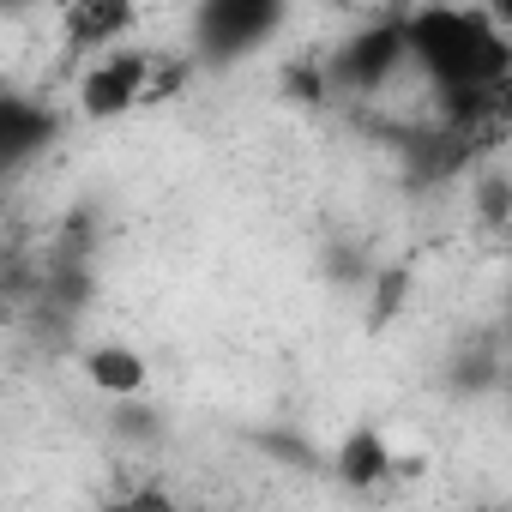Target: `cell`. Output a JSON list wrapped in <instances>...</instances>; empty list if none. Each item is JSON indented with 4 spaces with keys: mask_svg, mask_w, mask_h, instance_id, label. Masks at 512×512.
Segmentation results:
<instances>
[{
    "mask_svg": "<svg viewBox=\"0 0 512 512\" xmlns=\"http://www.w3.org/2000/svg\"><path fill=\"white\" fill-rule=\"evenodd\" d=\"M404 61V31H398V19L392 25H374V31H362L350 49H344V79L356 85V91H374V85H386V73Z\"/></svg>",
    "mask_w": 512,
    "mask_h": 512,
    "instance_id": "obj_5",
    "label": "cell"
},
{
    "mask_svg": "<svg viewBox=\"0 0 512 512\" xmlns=\"http://www.w3.org/2000/svg\"><path fill=\"white\" fill-rule=\"evenodd\" d=\"M109 512H181V506H175V500H169L163 488H151V482H145V488H133L127 500H115Z\"/></svg>",
    "mask_w": 512,
    "mask_h": 512,
    "instance_id": "obj_9",
    "label": "cell"
},
{
    "mask_svg": "<svg viewBox=\"0 0 512 512\" xmlns=\"http://www.w3.org/2000/svg\"><path fill=\"white\" fill-rule=\"evenodd\" d=\"M133 31V7H121V0H79V7L67 13V43L73 49H121V37Z\"/></svg>",
    "mask_w": 512,
    "mask_h": 512,
    "instance_id": "obj_6",
    "label": "cell"
},
{
    "mask_svg": "<svg viewBox=\"0 0 512 512\" xmlns=\"http://www.w3.org/2000/svg\"><path fill=\"white\" fill-rule=\"evenodd\" d=\"M392 476V446L380 428H356L344 446H338V482L344 488H374Z\"/></svg>",
    "mask_w": 512,
    "mask_h": 512,
    "instance_id": "obj_8",
    "label": "cell"
},
{
    "mask_svg": "<svg viewBox=\"0 0 512 512\" xmlns=\"http://www.w3.org/2000/svg\"><path fill=\"white\" fill-rule=\"evenodd\" d=\"M404 31V61H416L446 97L458 121H476L482 109L500 103L506 73H512V49L494 25V13L482 7H416L398 19Z\"/></svg>",
    "mask_w": 512,
    "mask_h": 512,
    "instance_id": "obj_1",
    "label": "cell"
},
{
    "mask_svg": "<svg viewBox=\"0 0 512 512\" xmlns=\"http://www.w3.org/2000/svg\"><path fill=\"white\" fill-rule=\"evenodd\" d=\"M266 31H278V7L272 0H211L199 13V43L217 55H241L253 49Z\"/></svg>",
    "mask_w": 512,
    "mask_h": 512,
    "instance_id": "obj_3",
    "label": "cell"
},
{
    "mask_svg": "<svg viewBox=\"0 0 512 512\" xmlns=\"http://www.w3.org/2000/svg\"><path fill=\"white\" fill-rule=\"evenodd\" d=\"M151 79H157V55L151 49H109L79 79V109L91 121H115V115L151 103Z\"/></svg>",
    "mask_w": 512,
    "mask_h": 512,
    "instance_id": "obj_2",
    "label": "cell"
},
{
    "mask_svg": "<svg viewBox=\"0 0 512 512\" xmlns=\"http://www.w3.org/2000/svg\"><path fill=\"white\" fill-rule=\"evenodd\" d=\"M0 320H7V302H0Z\"/></svg>",
    "mask_w": 512,
    "mask_h": 512,
    "instance_id": "obj_10",
    "label": "cell"
},
{
    "mask_svg": "<svg viewBox=\"0 0 512 512\" xmlns=\"http://www.w3.org/2000/svg\"><path fill=\"white\" fill-rule=\"evenodd\" d=\"M55 127L61 121L43 103H31V97H0V175L19 169V163H31L55 139Z\"/></svg>",
    "mask_w": 512,
    "mask_h": 512,
    "instance_id": "obj_4",
    "label": "cell"
},
{
    "mask_svg": "<svg viewBox=\"0 0 512 512\" xmlns=\"http://www.w3.org/2000/svg\"><path fill=\"white\" fill-rule=\"evenodd\" d=\"M85 380H91L103 398H139L145 380H151V368H145V356L127 350V344H97V350H85Z\"/></svg>",
    "mask_w": 512,
    "mask_h": 512,
    "instance_id": "obj_7",
    "label": "cell"
}]
</instances>
